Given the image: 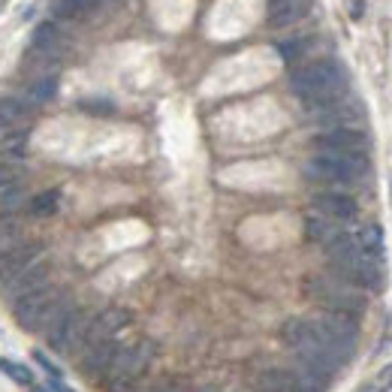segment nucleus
<instances>
[{
	"label": "nucleus",
	"instance_id": "1",
	"mask_svg": "<svg viewBox=\"0 0 392 392\" xmlns=\"http://www.w3.org/2000/svg\"><path fill=\"white\" fill-rule=\"evenodd\" d=\"M290 88L308 106V112H317V109H326V106L338 103V100H344L347 73L338 61H311L293 70Z\"/></svg>",
	"mask_w": 392,
	"mask_h": 392
},
{
	"label": "nucleus",
	"instance_id": "2",
	"mask_svg": "<svg viewBox=\"0 0 392 392\" xmlns=\"http://www.w3.org/2000/svg\"><path fill=\"white\" fill-rule=\"evenodd\" d=\"M326 254H329V263L341 281L353 283V287H362V290H383L386 281H383L380 263L365 256L360 248H356V239L344 236L341 241H335Z\"/></svg>",
	"mask_w": 392,
	"mask_h": 392
},
{
	"label": "nucleus",
	"instance_id": "3",
	"mask_svg": "<svg viewBox=\"0 0 392 392\" xmlns=\"http://www.w3.org/2000/svg\"><path fill=\"white\" fill-rule=\"evenodd\" d=\"M311 320L314 332L320 335V341L326 344L335 360L344 365L353 353V344L360 338V320L353 314H344V311H320L317 317H308Z\"/></svg>",
	"mask_w": 392,
	"mask_h": 392
},
{
	"label": "nucleus",
	"instance_id": "4",
	"mask_svg": "<svg viewBox=\"0 0 392 392\" xmlns=\"http://www.w3.org/2000/svg\"><path fill=\"white\" fill-rule=\"evenodd\" d=\"M368 172L365 154H314L305 163V175L320 185H356Z\"/></svg>",
	"mask_w": 392,
	"mask_h": 392
},
{
	"label": "nucleus",
	"instance_id": "5",
	"mask_svg": "<svg viewBox=\"0 0 392 392\" xmlns=\"http://www.w3.org/2000/svg\"><path fill=\"white\" fill-rule=\"evenodd\" d=\"M154 360V344L148 341H139V344H127L115 353V360L109 365V371L103 374L106 392H130L133 383H136L139 374H145V368Z\"/></svg>",
	"mask_w": 392,
	"mask_h": 392
},
{
	"label": "nucleus",
	"instance_id": "6",
	"mask_svg": "<svg viewBox=\"0 0 392 392\" xmlns=\"http://www.w3.org/2000/svg\"><path fill=\"white\" fill-rule=\"evenodd\" d=\"M308 296L317 305H323V311H344L360 317L365 311V296L360 293V287L341 281L338 274H326V278H311L308 281Z\"/></svg>",
	"mask_w": 392,
	"mask_h": 392
},
{
	"label": "nucleus",
	"instance_id": "7",
	"mask_svg": "<svg viewBox=\"0 0 392 392\" xmlns=\"http://www.w3.org/2000/svg\"><path fill=\"white\" fill-rule=\"evenodd\" d=\"M326 383L320 374L308 371L305 365H293V368H265L256 377V389L260 392H326Z\"/></svg>",
	"mask_w": 392,
	"mask_h": 392
},
{
	"label": "nucleus",
	"instance_id": "8",
	"mask_svg": "<svg viewBox=\"0 0 392 392\" xmlns=\"http://www.w3.org/2000/svg\"><path fill=\"white\" fill-rule=\"evenodd\" d=\"M64 293H57L55 287H43L37 293H28L24 299L15 302V320L24 332H43L48 314L55 311V305L61 302Z\"/></svg>",
	"mask_w": 392,
	"mask_h": 392
},
{
	"label": "nucleus",
	"instance_id": "9",
	"mask_svg": "<svg viewBox=\"0 0 392 392\" xmlns=\"http://www.w3.org/2000/svg\"><path fill=\"white\" fill-rule=\"evenodd\" d=\"M88 326H91V314L85 311V308H73L70 314H66V320L57 326L52 335H46L48 347L57 350V353H76V350H82V344H85V335H88Z\"/></svg>",
	"mask_w": 392,
	"mask_h": 392
},
{
	"label": "nucleus",
	"instance_id": "10",
	"mask_svg": "<svg viewBox=\"0 0 392 392\" xmlns=\"http://www.w3.org/2000/svg\"><path fill=\"white\" fill-rule=\"evenodd\" d=\"M317 154H365L368 151V136L356 127H332L311 139Z\"/></svg>",
	"mask_w": 392,
	"mask_h": 392
},
{
	"label": "nucleus",
	"instance_id": "11",
	"mask_svg": "<svg viewBox=\"0 0 392 392\" xmlns=\"http://www.w3.org/2000/svg\"><path fill=\"white\" fill-rule=\"evenodd\" d=\"M130 326V311H124V308H103L100 314L91 317V326H88V335H85V347H94V344H103V341H115L121 335L124 329ZM79 350V353H82Z\"/></svg>",
	"mask_w": 392,
	"mask_h": 392
},
{
	"label": "nucleus",
	"instance_id": "12",
	"mask_svg": "<svg viewBox=\"0 0 392 392\" xmlns=\"http://www.w3.org/2000/svg\"><path fill=\"white\" fill-rule=\"evenodd\" d=\"M39 260H46V256L37 241H24V245L12 248V251L0 254V283H10L12 278H19L21 272H28Z\"/></svg>",
	"mask_w": 392,
	"mask_h": 392
},
{
	"label": "nucleus",
	"instance_id": "13",
	"mask_svg": "<svg viewBox=\"0 0 392 392\" xmlns=\"http://www.w3.org/2000/svg\"><path fill=\"white\" fill-rule=\"evenodd\" d=\"M314 208L317 214H323V218H332V221H353L356 218V199L341 194V190H323V194H314Z\"/></svg>",
	"mask_w": 392,
	"mask_h": 392
},
{
	"label": "nucleus",
	"instance_id": "14",
	"mask_svg": "<svg viewBox=\"0 0 392 392\" xmlns=\"http://www.w3.org/2000/svg\"><path fill=\"white\" fill-rule=\"evenodd\" d=\"M48 287V265L46 260H39L37 265H30L28 272H21L19 278H12L10 283H0V290H3V296H12L15 302L24 299L28 293H37V290Z\"/></svg>",
	"mask_w": 392,
	"mask_h": 392
},
{
	"label": "nucleus",
	"instance_id": "15",
	"mask_svg": "<svg viewBox=\"0 0 392 392\" xmlns=\"http://www.w3.org/2000/svg\"><path fill=\"white\" fill-rule=\"evenodd\" d=\"M118 350H121L118 341H103V344L85 347L79 356V371H85L88 377H103V374L109 371V365Z\"/></svg>",
	"mask_w": 392,
	"mask_h": 392
},
{
	"label": "nucleus",
	"instance_id": "16",
	"mask_svg": "<svg viewBox=\"0 0 392 392\" xmlns=\"http://www.w3.org/2000/svg\"><path fill=\"white\" fill-rule=\"evenodd\" d=\"M305 236L314 241V245H320L323 251H329L335 241H341L347 236L344 230L338 227V221L332 218H323V214H308L305 218Z\"/></svg>",
	"mask_w": 392,
	"mask_h": 392
},
{
	"label": "nucleus",
	"instance_id": "17",
	"mask_svg": "<svg viewBox=\"0 0 392 392\" xmlns=\"http://www.w3.org/2000/svg\"><path fill=\"white\" fill-rule=\"evenodd\" d=\"M311 10V0H272L269 3V24L272 28H287L305 19Z\"/></svg>",
	"mask_w": 392,
	"mask_h": 392
},
{
	"label": "nucleus",
	"instance_id": "18",
	"mask_svg": "<svg viewBox=\"0 0 392 392\" xmlns=\"http://www.w3.org/2000/svg\"><path fill=\"white\" fill-rule=\"evenodd\" d=\"M57 48H61V30L55 21H43L30 37V55H37L39 61H48L57 55Z\"/></svg>",
	"mask_w": 392,
	"mask_h": 392
},
{
	"label": "nucleus",
	"instance_id": "19",
	"mask_svg": "<svg viewBox=\"0 0 392 392\" xmlns=\"http://www.w3.org/2000/svg\"><path fill=\"white\" fill-rule=\"evenodd\" d=\"M30 115V106L19 97H0V127L6 130H24Z\"/></svg>",
	"mask_w": 392,
	"mask_h": 392
},
{
	"label": "nucleus",
	"instance_id": "20",
	"mask_svg": "<svg viewBox=\"0 0 392 392\" xmlns=\"http://www.w3.org/2000/svg\"><path fill=\"white\" fill-rule=\"evenodd\" d=\"M55 94H57V76L55 73H46V76H37L28 88H24V103L28 106H43Z\"/></svg>",
	"mask_w": 392,
	"mask_h": 392
},
{
	"label": "nucleus",
	"instance_id": "21",
	"mask_svg": "<svg viewBox=\"0 0 392 392\" xmlns=\"http://www.w3.org/2000/svg\"><path fill=\"white\" fill-rule=\"evenodd\" d=\"M356 248L371 256V260L380 263L383 256V227H377V223H365V227L360 230V236H356Z\"/></svg>",
	"mask_w": 392,
	"mask_h": 392
},
{
	"label": "nucleus",
	"instance_id": "22",
	"mask_svg": "<svg viewBox=\"0 0 392 392\" xmlns=\"http://www.w3.org/2000/svg\"><path fill=\"white\" fill-rule=\"evenodd\" d=\"M24 203H30V199L24 194L21 181L19 185H10V187H0V218H15V212H19Z\"/></svg>",
	"mask_w": 392,
	"mask_h": 392
},
{
	"label": "nucleus",
	"instance_id": "23",
	"mask_svg": "<svg viewBox=\"0 0 392 392\" xmlns=\"http://www.w3.org/2000/svg\"><path fill=\"white\" fill-rule=\"evenodd\" d=\"M28 208L33 218H52L57 208H61V190H43V194H37L30 199Z\"/></svg>",
	"mask_w": 392,
	"mask_h": 392
},
{
	"label": "nucleus",
	"instance_id": "24",
	"mask_svg": "<svg viewBox=\"0 0 392 392\" xmlns=\"http://www.w3.org/2000/svg\"><path fill=\"white\" fill-rule=\"evenodd\" d=\"M97 6V0H55L52 10L57 19H82L85 12H91Z\"/></svg>",
	"mask_w": 392,
	"mask_h": 392
},
{
	"label": "nucleus",
	"instance_id": "25",
	"mask_svg": "<svg viewBox=\"0 0 392 392\" xmlns=\"http://www.w3.org/2000/svg\"><path fill=\"white\" fill-rule=\"evenodd\" d=\"M0 371H6L15 383H21V386H33V374L28 365L21 362H10V360H0Z\"/></svg>",
	"mask_w": 392,
	"mask_h": 392
},
{
	"label": "nucleus",
	"instance_id": "26",
	"mask_svg": "<svg viewBox=\"0 0 392 392\" xmlns=\"http://www.w3.org/2000/svg\"><path fill=\"white\" fill-rule=\"evenodd\" d=\"M79 109H82V112H88V115H112V112H115V106L109 103V100H82Z\"/></svg>",
	"mask_w": 392,
	"mask_h": 392
},
{
	"label": "nucleus",
	"instance_id": "27",
	"mask_svg": "<svg viewBox=\"0 0 392 392\" xmlns=\"http://www.w3.org/2000/svg\"><path fill=\"white\" fill-rule=\"evenodd\" d=\"M389 389H392V365H386L362 392H389Z\"/></svg>",
	"mask_w": 392,
	"mask_h": 392
},
{
	"label": "nucleus",
	"instance_id": "28",
	"mask_svg": "<svg viewBox=\"0 0 392 392\" xmlns=\"http://www.w3.org/2000/svg\"><path fill=\"white\" fill-rule=\"evenodd\" d=\"M278 52H281L283 61H296V57L305 52V43H299V39H290V43H278Z\"/></svg>",
	"mask_w": 392,
	"mask_h": 392
},
{
	"label": "nucleus",
	"instance_id": "29",
	"mask_svg": "<svg viewBox=\"0 0 392 392\" xmlns=\"http://www.w3.org/2000/svg\"><path fill=\"white\" fill-rule=\"evenodd\" d=\"M33 360H37V365H39V368H43V371L48 374V380H57V377H61V371L55 368V362L48 360L46 353H39V350H33Z\"/></svg>",
	"mask_w": 392,
	"mask_h": 392
},
{
	"label": "nucleus",
	"instance_id": "30",
	"mask_svg": "<svg viewBox=\"0 0 392 392\" xmlns=\"http://www.w3.org/2000/svg\"><path fill=\"white\" fill-rule=\"evenodd\" d=\"M148 392H185L178 386V383H172V380H166V383H157V386H151Z\"/></svg>",
	"mask_w": 392,
	"mask_h": 392
},
{
	"label": "nucleus",
	"instance_id": "31",
	"mask_svg": "<svg viewBox=\"0 0 392 392\" xmlns=\"http://www.w3.org/2000/svg\"><path fill=\"white\" fill-rule=\"evenodd\" d=\"M30 392H48V389H43V386H37V383H33V386H30Z\"/></svg>",
	"mask_w": 392,
	"mask_h": 392
}]
</instances>
